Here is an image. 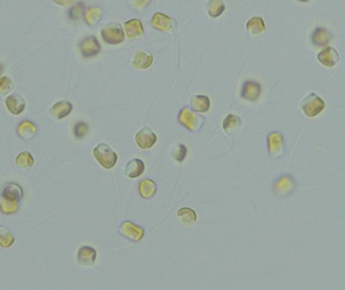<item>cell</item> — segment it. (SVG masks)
Here are the masks:
<instances>
[{
  "label": "cell",
  "instance_id": "33",
  "mask_svg": "<svg viewBox=\"0 0 345 290\" xmlns=\"http://www.w3.org/2000/svg\"><path fill=\"white\" fill-rule=\"evenodd\" d=\"M84 10H85V5H84V3L80 2V3L76 4V5L71 9V11H70V16H71V18H73V19H78L80 16L83 15Z\"/></svg>",
  "mask_w": 345,
  "mask_h": 290
},
{
  "label": "cell",
  "instance_id": "25",
  "mask_svg": "<svg viewBox=\"0 0 345 290\" xmlns=\"http://www.w3.org/2000/svg\"><path fill=\"white\" fill-rule=\"evenodd\" d=\"M331 38L330 33L323 28H317L312 34V42L317 47L326 46Z\"/></svg>",
  "mask_w": 345,
  "mask_h": 290
},
{
  "label": "cell",
  "instance_id": "8",
  "mask_svg": "<svg viewBox=\"0 0 345 290\" xmlns=\"http://www.w3.org/2000/svg\"><path fill=\"white\" fill-rule=\"evenodd\" d=\"M296 187V183L290 175L281 176L274 185V191L277 195H288L294 191Z\"/></svg>",
  "mask_w": 345,
  "mask_h": 290
},
{
  "label": "cell",
  "instance_id": "23",
  "mask_svg": "<svg viewBox=\"0 0 345 290\" xmlns=\"http://www.w3.org/2000/svg\"><path fill=\"white\" fill-rule=\"evenodd\" d=\"M191 108L197 113H205L210 108V100L203 95L193 96L191 99Z\"/></svg>",
  "mask_w": 345,
  "mask_h": 290
},
{
  "label": "cell",
  "instance_id": "11",
  "mask_svg": "<svg viewBox=\"0 0 345 290\" xmlns=\"http://www.w3.org/2000/svg\"><path fill=\"white\" fill-rule=\"evenodd\" d=\"M339 54L335 51V49L331 47L325 48L318 54V61L328 68L334 66L339 62Z\"/></svg>",
  "mask_w": 345,
  "mask_h": 290
},
{
  "label": "cell",
  "instance_id": "20",
  "mask_svg": "<svg viewBox=\"0 0 345 290\" xmlns=\"http://www.w3.org/2000/svg\"><path fill=\"white\" fill-rule=\"evenodd\" d=\"M16 132L23 139L30 140L37 133V127L32 121L24 120L23 122H20L18 124V126L16 128Z\"/></svg>",
  "mask_w": 345,
  "mask_h": 290
},
{
  "label": "cell",
  "instance_id": "31",
  "mask_svg": "<svg viewBox=\"0 0 345 290\" xmlns=\"http://www.w3.org/2000/svg\"><path fill=\"white\" fill-rule=\"evenodd\" d=\"M101 18V9L98 7H91L86 13V21L90 26H93Z\"/></svg>",
  "mask_w": 345,
  "mask_h": 290
},
{
  "label": "cell",
  "instance_id": "2",
  "mask_svg": "<svg viewBox=\"0 0 345 290\" xmlns=\"http://www.w3.org/2000/svg\"><path fill=\"white\" fill-rule=\"evenodd\" d=\"M324 107H325L324 101L315 93H312L309 96L304 98L301 102L302 110L309 117H314L320 114L324 109Z\"/></svg>",
  "mask_w": 345,
  "mask_h": 290
},
{
  "label": "cell",
  "instance_id": "21",
  "mask_svg": "<svg viewBox=\"0 0 345 290\" xmlns=\"http://www.w3.org/2000/svg\"><path fill=\"white\" fill-rule=\"evenodd\" d=\"M144 171V163L143 161L135 159L130 161V162L126 164L125 166V170H124V174L127 177L131 179H136L138 177L139 175H141Z\"/></svg>",
  "mask_w": 345,
  "mask_h": 290
},
{
  "label": "cell",
  "instance_id": "18",
  "mask_svg": "<svg viewBox=\"0 0 345 290\" xmlns=\"http://www.w3.org/2000/svg\"><path fill=\"white\" fill-rule=\"evenodd\" d=\"M73 109L72 104L68 102V101H61L56 103L51 109H50V113L52 114V116L58 120L63 119L64 117L68 116L71 111Z\"/></svg>",
  "mask_w": 345,
  "mask_h": 290
},
{
  "label": "cell",
  "instance_id": "32",
  "mask_svg": "<svg viewBox=\"0 0 345 290\" xmlns=\"http://www.w3.org/2000/svg\"><path fill=\"white\" fill-rule=\"evenodd\" d=\"M13 89V83L7 77L0 78V96H5Z\"/></svg>",
  "mask_w": 345,
  "mask_h": 290
},
{
  "label": "cell",
  "instance_id": "13",
  "mask_svg": "<svg viewBox=\"0 0 345 290\" xmlns=\"http://www.w3.org/2000/svg\"><path fill=\"white\" fill-rule=\"evenodd\" d=\"M1 196L13 200V202H20L24 196V191L20 186L14 183H9L3 187L1 190Z\"/></svg>",
  "mask_w": 345,
  "mask_h": 290
},
{
  "label": "cell",
  "instance_id": "38",
  "mask_svg": "<svg viewBox=\"0 0 345 290\" xmlns=\"http://www.w3.org/2000/svg\"><path fill=\"white\" fill-rule=\"evenodd\" d=\"M2 71H3V66H2V64H0V75L2 74Z\"/></svg>",
  "mask_w": 345,
  "mask_h": 290
},
{
  "label": "cell",
  "instance_id": "16",
  "mask_svg": "<svg viewBox=\"0 0 345 290\" xmlns=\"http://www.w3.org/2000/svg\"><path fill=\"white\" fill-rule=\"evenodd\" d=\"M95 260L96 251L94 248L89 246H84L80 248L77 255V261L79 264L83 266H92L95 263Z\"/></svg>",
  "mask_w": 345,
  "mask_h": 290
},
{
  "label": "cell",
  "instance_id": "30",
  "mask_svg": "<svg viewBox=\"0 0 345 290\" xmlns=\"http://www.w3.org/2000/svg\"><path fill=\"white\" fill-rule=\"evenodd\" d=\"M15 239L13 234L4 226H0V246L3 248H8L12 246Z\"/></svg>",
  "mask_w": 345,
  "mask_h": 290
},
{
  "label": "cell",
  "instance_id": "36",
  "mask_svg": "<svg viewBox=\"0 0 345 290\" xmlns=\"http://www.w3.org/2000/svg\"><path fill=\"white\" fill-rule=\"evenodd\" d=\"M149 2V0H133V4L137 9H142Z\"/></svg>",
  "mask_w": 345,
  "mask_h": 290
},
{
  "label": "cell",
  "instance_id": "12",
  "mask_svg": "<svg viewBox=\"0 0 345 290\" xmlns=\"http://www.w3.org/2000/svg\"><path fill=\"white\" fill-rule=\"evenodd\" d=\"M262 93V87L253 81H246L242 86V96L248 101H256Z\"/></svg>",
  "mask_w": 345,
  "mask_h": 290
},
{
  "label": "cell",
  "instance_id": "35",
  "mask_svg": "<svg viewBox=\"0 0 345 290\" xmlns=\"http://www.w3.org/2000/svg\"><path fill=\"white\" fill-rule=\"evenodd\" d=\"M187 154V148L184 144H180L177 148V150L175 151V159L178 161H183L184 159L186 158Z\"/></svg>",
  "mask_w": 345,
  "mask_h": 290
},
{
  "label": "cell",
  "instance_id": "24",
  "mask_svg": "<svg viewBox=\"0 0 345 290\" xmlns=\"http://www.w3.org/2000/svg\"><path fill=\"white\" fill-rule=\"evenodd\" d=\"M138 191H139V193L142 197L152 198L157 192V186H156L154 181L145 179V180H142L140 182L139 187H138Z\"/></svg>",
  "mask_w": 345,
  "mask_h": 290
},
{
  "label": "cell",
  "instance_id": "29",
  "mask_svg": "<svg viewBox=\"0 0 345 290\" xmlns=\"http://www.w3.org/2000/svg\"><path fill=\"white\" fill-rule=\"evenodd\" d=\"M15 163L19 168L27 170L34 165L35 161L29 151H24L17 155V158L15 159Z\"/></svg>",
  "mask_w": 345,
  "mask_h": 290
},
{
  "label": "cell",
  "instance_id": "15",
  "mask_svg": "<svg viewBox=\"0 0 345 290\" xmlns=\"http://www.w3.org/2000/svg\"><path fill=\"white\" fill-rule=\"evenodd\" d=\"M153 61H154V58L150 53L146 51H138L133 57L132 64L136 69L143 70V69H147L148 66H150L153 64Z\"/></svg>",
  "mask_w": 345,
  "mask_h": 290
},
{
  "label": "cell",
  "instance_id": "3",
  "mask_svg": "<svg viewBox=\"0 0 345 290\" xmlns=\"http://www.w3.org/2000/svg\"><path fill=\"white\" fill-rule=\"evenodd\" d=\"M179 122L191 131H196L202 126L204 119L203 117L195 114L189 108L185 107L179 114Z\"/></svg>",
  "mask_w": 345,
  "mask_h": 290
},
{
  "label": "cell",
  "instance_id": "22",
  "mask_svg": "<svg viewBox=\"0 0 345 290\" xmlns=\"http://www.w3.org/2000/svg\"><path fill=\"white\" fill-rule=\"evenodd\" d=\"M242 126V121H241V118L235 116V115H232V114H229L225 119H224V122H223V129L224 131L230 135V136H233L235 135L239 130L241 128Z\"/></svg>",
  "mask_w": 345,
  "mask_h": 290
},
{
  "label": "cell",
  "instance_id": "9",
  "mask_svg": "<svg viewBox=\"0 0 345 290\" xmlns=\"http://www.w3.org/2000/svg\"><path fill=\"white\" fill-rule=\"evenodd\" d=\"M119 233L126 237L127 239L134 241V242H138L141 240L143 237V230L142 228L138 226L133 224L132 222H124L119 228Z\"/></svg>",
  "mask_w": 345,
  "mask_h": 290
},
{
  "label": "cell",
  "instance_id": "7",
  "mask_svg": "<svg viewBox=\"0 0 345 290\" xmlns=\"http://www.w3.org/2000/svg\"><path fill=\"white\" fill-rule=\"evenodd\" d=\"M158 137L149 127H144L136 135V142L141 149H148L155 145Z\"/></svg>",
  "mask_w": 345,
  "mask_h": 290
},
{
  "label": "cell",
  "instance_id": "34",
  "mask_svg": "<svg viewBox=\"0 0 345 290\" xmlns=\"http://www.w3.org/2000/svg\"><path fill=\"white\" fill-rule=\"evenodd\" d=\"M89 130V127L86 123L84 122H78L76 125H75V128H74V133H75V136L77 138H82L84 137L87 132Z\"/></svg>",
  "mask_w": 345,
  "mask_h": 290
},
{
  "label": "cell",
  "instance_id": "39",
  "mask_svg": "<svg viewBox=\"0 0 345 290\" xmlns=\"http://www.w3.org/2000/svg\"><path fill=\"white\" fill-rule=\"evenodd\" d=\"M299 1H302V2H307V1H310V0H299Z\"/></svg>",
  "mask_w": 345,
  "mask_h": 290
},
{
  "label": "cell",
  "instance_id": "27",
  "mask_svg": "<svg viewBox=\"0 0 345 290\" xmlns=\"http://www.w3.org/2000/svg\"><path fill=\"white\" fill-rule=\"evenodd\" d=\"M19 208L18 202H13L10 199H7L0 195V211L1 213L5 215H11L17 212Z\"/></svg>",
  "mask_w": 345,
  "mask_h": 290
},
{
  "label": "cell",
  "instance_id": "19",
  "mask_svg": "<svg viewBox=\"0 0 345 290\" xmlns=\"http://www.w3.org/2000/svg\"><path fill=\"white\" fill-rule=\"evenodd\" d=\"M247 32L252 37H260L266 32V26L262 17L255 16L248 20L246 25Z\"/></svg>",
  "mask_w": 345,
  "mask_h": 290
},
{
  "label": "cell",
  "instance_id": "5",
  "mask_svg": "<svg viewBox=\"0 0 345 290\" xmlns=\"http://www.w3.org/2000/svg\"><path fill=\"white\" fill-rule=\"evenodd\" d=\"M80 50H81L83 57L91 58L100 53L101 47L97 38L94 35H90L81 41Z\"/></svg>",
  "mask_w": 345,
  "mask_h": 290
},
{
  "label": "cell",
  "instance_id": "4",
  "mask_svg": "<svg viewBox=\"0 0 345 290\" xmlns=\"http://www.w3.org/2000/svg\"><path fill=\"white\" fill-rule=\"evenodd\" d=\"M101 35L105 42L110 44H117L124 40V32L119 24L108 25L101 31Z\"/></svg>",
  "mask_w": 345,
  "mask_h": 290
},
{
  "label": "cell",
  "instance_id": "37",
  "mask_svg": "<svg viewBox=\"0 0 345 290\" xmlns=\"http://www.w3.org/2000/svg\"><path fill=\"white\" fill-rule=\"evenodd\" d=\"M56 3L62 5V6H65V7H69L71 6L75 0H54Z\"/></svg>",
  "mask_w": 345,
  "mask_h": 290
},
{
  "label": "cell",
  "instance_id": "6",
  "mask_svg": "<svg viewBox=\"0 0 345 290\" xmlns=\"http://www.w3.org/2000/svg\"><path fill=\"white\" fill-rule=\"evenodd\" d=\"M152 25L155 29L161 32H168V33H171L176 29V26H177L176 21L172 18L161 12H158L154 15L152 19Z\"/></svg>",
  "mask_w": 345,
  "mask_h": 290
},
{
  "label": "cell",
  "instance_id": "26",
  "mask_svg": "<svg viewBox=\"0 0 345 290\" xmlns=\"http://www.w3.org/2000/svg\"><path fill=\"white\" fill-rule=\"evenodd\" d=\"M178 217L181 223L185 226L193 225L197 220V215L190 208H183L178 211Z\"/></svg>",
  "mask_w": 345,
  "mask_h": 290
},
{
  "label": "cell",
  "instance_id": "1",
  "mask_svg": "<svg viewBox=\"0 0 345 290\" xmlns=\"http://www.w3.org/2000/svg\"><path fill=\"white\" fill-rule=\"evenodd\" d=\"M94 158L103 166L104 168H112L116 161L117 155L116 153L105 143L98 144L93 150Z\"/></svg>",
  "mask_w": 345,
  "mask_h": 290
},
{
  "label": "cell",
  "instance_id": "28",
  "mask_svg": "<svg viewBox=\"0 0 345 290\" xmlns=\"http://www.w3.org/2000/svg\"><path fill=\"white\" fill-rule=\"evenodd\" d=\"M206 7H207L208 13L210 14L211 17L220 16L225 9L223 0H210Z\"/></svg>",
  "mask_w": 345,
  "mask_h": 290
},
{
  "label": "cell",
  "instance_id": "10",
  "mask_svg": "<svg viewBox=\"0 0 345 290\" xmlns=\"http://www.w3.org/2000/svg\"><path fill=\"white\" fill-rule=\"evenodd\" d=\"M268 144L272 157L278 158L284 154V139L278 132H273L269 135Z\"/></svg>",
  "mask_w": 345,
  "mask_h": 290
},
{
  "label": "cell",
  "instance_id": "14",
  "mask_svg": "<svg viewBox=\"0 0 345 290\" xmlns=\"http://www.w3.org/2000/svg\"><path fill=\"white\" fill-rule=\"evenodd\" d=\"M5 105L8 111L13 115H19L26 109V102L18 94H13L7 97Z\"/></svg>",
  "mask_w": 345,
  "mask_h": 290
},
{
  "label": "cell",
  "instance_id": "17",
  "mask_svg": "<svg viewBox=\"0 0 345 290\" xmlns=\"http://www.w3.org/2000/svg\"><path fill=\"white\" fill-rule=\"evenodd\" d=\"M125 32L130 40L140 39L143 36V28L141 23L138 19H132L124 25Z\"/></svg>",
  "mask_w": 345,
  "mask_h": 290
}]
</instances>
